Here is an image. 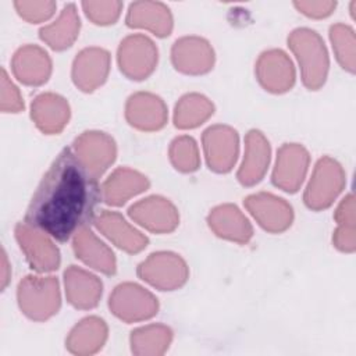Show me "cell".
I'll use <instances>...</instances> for the list:
<instances>
[{
	"mask_svg": "<svg viewBox=\"0 0 356 356\" xmlns=\"http://www.w3.org/2000/svg\"><path fill=\"white\" fill-rule=\"evenodd\" d=\"M100 196L97 178L71 149H64L38 186L25 222L64 242L88 227Z\"/></svg>",
	"mask_w": 356,
	"mask_h": 356,
	"instance_id": "1",
	"label": "cell"
},
{
	"mask_svg": "<svg viewBox=\"0 0 356 356\" xmlns=\"http://www.w3.org/2000/svg\"><path fill=\"white\" fill-rule=\"evenodd\" d=\"M288 43L300 63L305 85L310 89L318 88L328 70L327 51L320 36L314 31L299 28L291 33Z\"/></svg>",
	"mask_w": 356,
	"mask_h": 356,
	"instance_id": "2",
	"label": "cell"
},
{
	"mask_svg": "<svg viewBox=\"0 0 356 356\" xmlns=\"http://www.w3.org/2000/svg\"><path fill=\"white\" fill-rule=\"evenodd\" d=\"M18 302L21 310L31 318H47L60 305L57 281L53 277H26L18 286Z\"/></svg>",
	"mask_w": 356,
	"mask_h": 356,
	"instance_id": "3",
	"label": "cell"
},
{
	"mask_svg": "<svg viewBox=\"0 0 356 356\" xmlns=\"http://www.w3.org/2000/svg\"><path fill=\"white\" fill-rule=\"evenodd\" d=\"M118 63L132 79L146 78L157 63V49L153 42L143 35L128 36L118 49Z\"/></svg>",
	"mask_w": 356,
	"mask_h": 356,
	"instance_id": "4",
	"label": "cell"
},
{
	"mask_svg": "<svg viewBox=\"0 0 356 356\" xmlns=\"http://www.w3.org/2000/svg\"><path fill=\"white\" fill-rule=\"evenodd\" d=\"M139 275L154 286L165 289H174L181 286L186 277L188 270L184 260L172 253H154L139 266Z\"/></svg>",
	"mask_w": 356,
	"mask_h": 356,
	"instance_id": "5",
	"label": "cell"
},
{
	"mask_svg": "<svg viewBox=\"0 0 356 356\" xmlns=\"http://www.w3.org/2000/svg\"><path fill=\"white\" fill-rule=\"evenodd\" d=\"M341 167L325 157L321 159L314 170L312 181L306 189L305 202L312 209L327 207L342 188Z\"/></svg>",
	"mask_w": 356,
	"mask_h": 356,
	"instance_id": "6",
	"label": "cell"
},
{
	"mask_svg": "<svg viewBox=\"0 0 356 356\" xmlns=\"http://www.w3.org/2000/svg\"><path fill=\"white\" fill-rule=\"evenodd\" d=\"M110 307L120 318L131 321L152 317L157 310V302L139 285L122 284L110 298Z\"/></svg>",
	"mask_w": 356,
	"mask_h": 356,
	"instance_id": "7",
	"label": "cell"
},
{
	"mask_svg": "<svg viewBox=\"0 0 356 356\" xmlns=\"http://www.w3.org/2000/svg\"><path fill=\"white\" fill-rule=\"evenodd\" d=\"M42 234L43 232H39V229L26 222L18 224L15 228V236L32 268L38 271H50L58 266V252L51 241Z\"/></svg>",
	"mask_w": 356,
	"mask_h": 356,
	"instance_id": "8",
	"label": "cell"
},
{
	"mask_svg": "<svg viewBox=\"0 0 356 356\" xmlns=\"http://www.w3.org/2000/svg\"><path fill=\"white\" fill-rule=\"evenodd\" d=\"M76 157L88 171L99 178L115 157V145L103 132H85L75 142Z\"/></svg>",
	"mask_w": 356,
	"mask_h": 356,
	"instance_id": "9",
	"label": "cell"
},
{
	"mask_svg": "<svg viewBox=\"0 0 356 356\" xmlns=\"http://www.w3.org/2000/svg\"><path fill=\"white\" fill-rule=\"evenodd\" d=\"M206 157L210 168L225 172L231 170L238 153V135L228 127L209 128L203 135Z\"/></svg>",
	"mask_w": 356,
	"mask_h": 356,
	"instance_id": "10",
	"label": "cell"
},
{
	"mask_svg": "<svg viewBox=\"0 0 356 356\" xmlns=\"http://www.w3.org/2000/svg\"><path fill=\"white\" fill-rule=\"evenodd\" d=\"M245 204L259 224L268 231L280 232L291 225L292 209L284 199L270 193H257L246 197Z\"/></svg>",
	"mask_w": 356,
	"mask_h": 356,
	"instance_id": "11",
	"label": "cell"
},
{
	"mask_svg": "<svg viewBox=\"0 0 356 356\" xmlns=\"http://www.w3.org/2000/svg\"><path fill=\"white\" fill-rule=\"evenodd\" d=\"M309 154L299 145H284L277 157L273 182L284 191L293 192L298 189L307 170Z\"/></svg>",
	"mask_w": 356,
	"mask_h": 356,
	"instance_id": "12",
	"label": "cell"
},
{
	"mask_svg": "<svg viewBox=\"0 0 356 356\" xmlns=\"http://www.w3.org/2000/svg\"><path fill=\"white\" fill-rule=\"evenodd\" d=\"M129 216L154 232L172 231L178 224L175 207L167 199L159 196H152L136 203L129 209Z\"/></svg>",
	"mask_w": 356,
	"mask_h": 356,
	"instance_id": "13",
	"label": "cell"
},
{
	"mask_svg": "<svg viewBox=\"0 0 356 356\" xmlns=\"http://www.w3.org/2000/svg\"><path fill=\"white\" fill-rule=\"evenodd\" d=\"M213 50L200 38H182L172 47V61L177 70L186 74H202L213 65Z\"/></svg>",
	"mask_w": 356,
	"mask_h": 356,
	"instance_id": "14",
	"label": "cell"
},
{
	"mask_svg": "<svg viewBox=\"0 0 356 356\" xmlns=\"http://www.w3.org/2000/svg\"><path fill=\"white\" fill-rule=\"evenodd\" d=\"M110 57L103 49H85L74 61L72 76L76 86L82 90H93L102 85L108 72Z\"/></svg>",
	"mask_w": 356,
	"mask_h": 356,
	"instance_id": "15",
	"label": "cell"
},
{
	"mask_svg": "<svg viewBox=\"0 0 356 356\" xmlns=\"http://www.w3.org/2000/svg\"><path fill=\"white\" fill-rule=\"evenodd\" d=\"M257 75L261 85L271 92L288 90L295 81L292 63L281 50L261 54L257 63Z\"/></svg>",
	"mask_w": 356,
	"mask_h": 356,
	"instance_id": "16",
	"label": "cell"
},
{
	"mask_svg": "<svg viewBox=\"0 0 356 356\" xmlns=\"http://www.w3.org/2000/svg\"><path fill=\"white\" fill-rule=\"evenodd\" d=\"M51 63L46 51L38 46L21 47L13 58V71L15 76L26 85H40L50 75Z\"/></svg>",
	"mask_w": 356,
	"mask_h": 356,
	"instance_id": "17",
	"label": "cell"
},
{
	"mask_svg": "<svg viewBox=\"0 0 356 356\" xmlns=\"http://www.w3.org/2000/svg\"><path fill=\"white\" fill-rule=\"evenodd\" d=\"M127 24L132 28H146L157 36H167L172 28V18L163 3L136 1L129 6Z\"/></svg>",
	"mask_w": 356,
	"mask_h": 356,
	"instance_id": "18",
	"label": "cell"
},
{
	"mask_svg": "<svg viewBox=\"0 0 356 356\" xmlns=\"http://www.w3.org/2000/svg\"><path fill=\"white\" fill-rule=\"evenodd\" d=\"M127 117L131 125L139 129H159L165 124V106L154 95L136 93L129 97L127 104Z\"/></svg>",
	"mask_w": 356,
	"mask_h": 356,
	"instance_id": "19",
	"label": "cell"
},
{
	"mask_svg": "<svg viewBox=\"0 0 356 356\" xmlns=\"http://www.w3.org/2000/svg\"><path fill=\"white\" fill-rule=\"evenodd\" d=\"M270 160V146L259 131H250L246 136V153L238 178L243 185H253L261 179Z\"/></svg>",
	"mask_w": 356,
	"mask_h": 356,
	"instance_id": "20",
	"label": "cell"
},
{
	"mask_svg": "<svg viewBox=\"0 0 356 356\" xmlns=\"http://www.w3.org/2000/svg\"><path fill=\"white\" fill-rule=\"evenodd\" d=\"M74 249L76 256L93 268L106 274H113L115 271L113 252L93 235L89 227H82L74 235Z\"/></svg>",
	"mask_w": 356,
	"mask_h": 356,
	"instance_id": "21",
	"label": "cell"
},
{
	"mask_svg": "<svg viewBox=\"0 0 356 356\" xmlns=\"http://www.w3.org/2000/svg\"><path fill=\"white\" fill-rule=\"evenodd\" d=\"M95 222L96 227L104 232L107 238H110L117 246L125 249L127 252L136 253L142 250L147 243V239L132 227H129L128 222L117 213L104 211L95 220Z\"/></svg>",
	"mask_w": 356,
	"mask_h": 356,
	"instance_id": "22",
	"label": "cell"
},
{
	"mask_svg": "<svg viewBox=\"0 0 356 356\" xmlns=\"http://www.w3.org/2000/svg\"><path fill=\"white\" fill-rule=\"evenodd\" d=\"M65 288L70 302L82 309L97 305L102 295V282L92 274L71 266L65 274Z\"/></svg>",
	"mask_w": 356,
	"mask_h": 356,
	"instance_id": "23",
	"label": "cell"
},
{
	"mask_svg": "<svg viewBox=\"0 0 356 356\" xmlns=\"http://www.w3.org/2000/svg\"><path fill=\"white\" fill-rule=\"evenodd\" d=\"M68 115L67 102L57 95L44 93L32 103V118L43 132H58L68 121Z\"/></svg>",
	"mask_w": 356,
	"mask_h": 356,
	"instance_id": "24",
	"label": "cell"
},
{
	"mask_svg": "<svg viewBox=\"0 0 356 356\" xmlns=\"http://www.w3.org/2000/svg\"><path fill=\"white\" fill-rule=\"evenodd\" d=\"M149 186L146 177L128 168H120L104 182L102 196L108 204H122L131 196L145 191Z\"/></svg>",
	"mask_w": 356,
	"mask_h": 356,
	"instance_id": "25",
	"label": "cell"
},
{
	"mask_svg": "<svg viewBox=\"0 0 356 356\" xmlns=\"http://www.w3.org/2000/svg\"><path fill=\"white\" fill-rule=\"evenodd\" d=\"M210 227L217 235L236 242H248L252 236V227L242 213L231 204L214 209L209 217Z\"/></svg>",
	"mask_w": 356,
	"mask_h": 356,
	"instance_id": "26",
	"label": "cell"
},
{
	"mask_svg": "<svg viewBox=\"0 0 356 356\" xmlns=\"http://www.w3.org/2000/svg\"><path fill=\"white\" fill-rule=\"evenodd\" d=\"M79 32V17L74 4H67L57 21L40 29V38L56 50H63L75 40Z\"/></svg>",
	"mask_w": 356,
	"mask_h": 356,
	"instance_id": "27",
	"label": "cell"
},
{
	"mask_svg": "<svg viewBox=\"0 0 356 356\" xmlns=\"http://www.w3.org/2000/svg\"><path fill=\"white\" fill-rule=\"evenodd\" d=\"M213 114V104L200 95H188L179 100L175 108V125L193 128Z\"/></svg>",
	"mask_w": 356,
	"mask_h": 356,
	"instance_id": "28",
	"label": "cell"
},
{
	"mask_svg": "<svg viewBox=\"0 0 356 356\" xmlns=\"http://www.w3.org/2000/svg\"><path fill=\"white\" fill-rule=\"evenodd\" d=\"M171 160L175 165V168L181 171H193L199 165V157H197V149L196 143L189 136H181L177 138L171 143Z\"/></svg>",
	"mask_w": 356,
	"mask_h": 356,
	"instance_id": "29",
	"label": "cell"
},
{
	"mask_svg": "<svg viewBox=\"0 0 356 356\" xmlns=\"http://www.w3.org/2000/svg\"><path fill=\"white\" fill-rule=\"evenodd\" d=\"M82 7L88 18H90L95 24L107 25L114 24L118 18L122 3L121 1H83Z\"/></svg>",
	"mask_w": 356,
	"mask_h": 356,
	"instance_id": "30",
	"label": "cell"
},
{
	"mask_svg": "<svg viewBox=\"0 0 356 356\" xmlns=\"http://www.w3.org/2000/svg\"><path fill=\"white\" fill-rule=\"evenodd\" d=\"M18 14L29 22H42L50 18L56 10L53 1H14Z\"/></svg>",
	"mask_w": 356,
	"mask_h": 356,
	"instance_id": "31",
	"label": "cell"
},
{
	"mask_svg": "<svg viewBox=\"0 0 356 356\" xmlns=\"http://www.w3.org/2000/svg\"><path fill=\"white\" fill-rule=\"evenodd\" d=\"M24 107L17 88L10 82L6 70L1 71V110L4 113H17Z\"/></svg>",
	"mask_w": 356,
	"mask_h": 356,
	"instance_id": "32",
	"label": "cell"
},
{
	"mask_svg": "<svg viewBox=\"0 0 356 356\" xmlns=\"http://www.w3.org/2000/svg\"><path fill=\"white\" fill-rule=\"evenodd\" d=\"M295 7L306 14L307 17H314V18H320V17H327L332 13V10L335 8V1H296L293 3Z\"/></svg>",
	"mask_w": 356,
	"mask_h": 356,
	"instance_id": "33",
	"label": "cell"
},
{
	"mask_svg": "<svg viewBox=\"0 0 356 356\" xmlns=\"http://www.w3.org/2000/svg\"><path fill=\"white\" fill-rule=\"evenodd\" d=\"M7 270H8V266H7V257H6V253L3 250V278H1V286L4 288L8 282V274H7Z\"/></svg>",
	"mask_w": 356,
	"mask_h": 356,
	"instance_id": "34",
	"label": "cell"
}]
</instances>
